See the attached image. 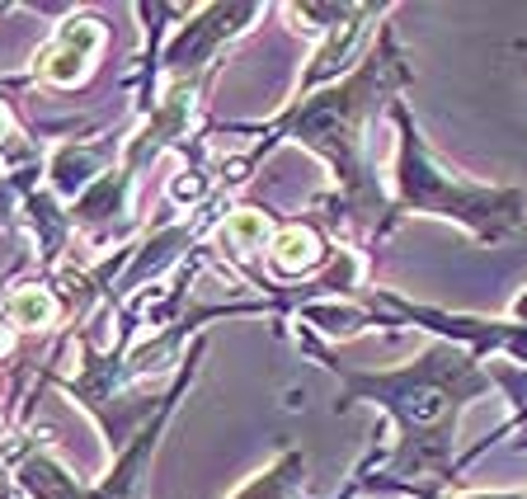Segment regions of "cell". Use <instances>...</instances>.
<instances>
[{"label":"cell","mask_w":527,"mask_h":499,"mask_svg":"<svg viewBox=\"0 0 527 499\" xmlns=\"http://www.w3.org/2000/svg\"><path fill=\"white\" fill-rule=\"evenodd\" d=\"M14 316L38 325V321H48V316H52V302H48V297H38V293H24V297L14 302Z\"/></svg>","instance_id":"obj_1"}]
</instances>
